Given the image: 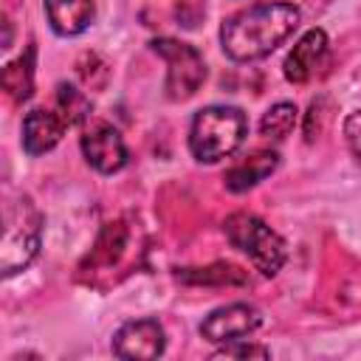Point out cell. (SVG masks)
<instances>
[{
    "label": "cell",
    "instance_id": "13",
    "mask_svg": "<svg viewBox=\"0 0 361 361\" xmlns=\"http://www.w3.org/2000/svg\"><path fill=\"white\" fill-rule=\"evenodd\" d=\"M0 85L14 102L31 99V93H34V48H28L23 56H17L14 62H8L3 68Z\"/></svg>",
    "mask_w": 361,
    "mask_h": 361
},
{
    "label": "cell",
    "instance_id": "16",
    "mask_svg": "<svg viewBox=\"0 0 361 361\" xmlns=\"http://www.w3.org/2000/svg\"><path fill=\"white\" fill-rule=\"evenodd\" d=\"M178 276L186 279V282H197V285H206V282L243 285V282H245V274H243L237 265H226V262H217V265H212V268H200V274L189 268V271H180Z\"/></svg>",
    "mask_w": 361,
    "mask_h": 361
},
{
    "label": "cell",
    "instance_id": "7",
    "mask_svg": "<svg viewBox=\"0 0 361 361\" xmlns=\"http://www.w3.org/2000/svg\"><path fill=\"white\" fill-rule=\"evenodd\" d=\"M82 152L87 164L102 175H113L127 164V144L121 133L107 121H93L82 130Z\"/></svg>",
    "mask_w": 361,
    "mask_h": 361
},
{
    "label": "cell",
    "instance_id": "12",
    "mask_svg": "<svg viewBox=\"0 0 361 361\" xmlns=\"http://www.w3.org/2000/svg\"><path fill=\"white\" fill-rule=\"evenodd\" d=\"M276 164H279V155L274 149H257L245 161H240L231 169H226L223 183H226L228 192H248L251 186H257L259 180H265L276 169Z\"/></svg>",
    "mask_w": 361,
    "mask_h": 361
},
{
    "label": "cell",
    "instance_id": "4",
    "mask_svg": "<svg viewBox=\"0 0 361 361\" xmlns=\"http://www.w3.org/2000/svg\"><path fill=\"white\" fill-rule=\"evenodd\" d=\"M223 234L234 248H240L254 262V268L262 276H276L279 268L285 265V254H288L285 240L257 214L248 212L228 214L223 220Z\"/></svg>",
    "mask_w": 361,
    "mask_h": 361
},
{
    "label": "cell",
    "instance_id": "1",
    "mask_svg": "<svg viewBox=\"0 0 361 361\" xmlns=\"http://www.w3.org/2000/svg\"><path fill=\"white\" fill-rule=\"evenodd\" d=\"M302 11L293 3L274 0L257 3L223 20L220 25V45L223 54L234 62H254L276 51L296 28Z\"/></svg>",
    "mask_w": 361,
    "mask_h": 361
},
{
    "label": "cell",
    "instance_id": "6",
    "mask_svg": "<svg viewBox=\"0 0 361 361\" xmlns=\"http://www.w3.org/2000/svg\"><path fill=\"white\" fill-rule=\"evenodd\" d=\"M262 324V316L254 305L245 302H231L223 305L217 310H212L203 322H200V336L212 344H231L240 338H248L257 327Z\"/></svg>",
    "mask_w": 361,
    "mask_h": 361
},
{
    "label": "cell",
    "instance_id": "15",
    "mask_svg": "<svg viewBox=\"0 0 361 361\" xmlns=\"http://www.w3.org/2000/svg\"><path fill=\"white\" fill-rule=\"evenodd\" d=\"M296 118H299V110H296V104H290V102H276L274 107H268L265 113H262V118H259V133L265 135V138H285L290 130H293V124H296Z\"/></svg>",
    "mask_w": 361,
    "mask_h": 361
},
{
    "label": "cell",
    "instance_id": "8",
    "mask_svg": "<svg viewBox=\"0 0 361 361\" xmlns=\"http://www.w3.org/2000/svg\"><path fill=\"white\" fill-rule=\"evenodd\" d=\"M166 336L155 319H135L116 330L113 336V355L124 361H149L164 355Z\"/></svg>",
    "mask_w": 361,
    "mask_h": 361
},
{
    "label": "cell",
    "instance_id": "14",
    "mask_svg": "<svg viewBox=\"0 0 361 361\" xmlns=\"http://www.w3.org/2000/svg\"><path fill=\"white\" fill-rule=\"evenodd\" d=\"M56 110L68 121V127H73V124H82L90 118V99L79 87L59 82L56 85Z\"/></svg>",
    "mask_w": 361,
    "mask_h": 361
},
{
    "label": "cell",
    "instance_id": "17",
    "mask_svg": "<svg viewBox=\"0 0 361 361\" xmlns=\"http://www.w3.org/2000/svg\"><path fill=\"white\" fill-rule=\"evenodd\" d=\"M76 73H79V79L85 82V87H90V90H102V87L107 85V76H110L107 65H104L96 54H85V56L76 62Z\"/></svg>",
    "mask_w": 361,
    "mask_h": 361
},
{
    "label": "cell",
    "instance_id": "2",
    "mask_svg": "<svg viewBox=\"0 0 361 361\" xmlns=\"http://www.w3.org/2000/svg\"><path fill=\"white\" fill-rule=\"evenodd\" d=\"M248 135V118L240 107L209 104L195 113L189 127V152L200 164H217L231 158Z\"/></svg>",
    "mask_w": 361,
    "mask_h": 361
},
{
    "label": "cell",
    "instance_id": "11",
    "mask_svg": "<svg viewBox=\"0 0 361 361\" xmlns=\"http://www.w3.org/2000/svg\"><path fill=\"white\" fill-rule=\"evenodd\" d=\"M45 14L59 37H76L93 23V0H45Z\"/></svg>",
    "mask_w": 361,
    "mask_h": 361
},
{
    "label": "cell",
    "instance_id": "10",
    "mask_svg": "<svg viewBox=\"0 0 361 361\" xmlns=\"http://www.w3.org/2000/svg\"><path fill=\"white\" fill-rule=\"evenodd\" d=\"M65 130H68V121L59 116V110L34 107L23 118V149L28 155H45L59 144Z\"/></svg>",
    "mask_w": 361,
    "mask_h": 361
},
{
    "label": "cell",
    "instance_id": "9",
    "mask_svg": "<svg viewBox=\"0 0 361 361\" xmlns=\"http://www.w3.org/2000/svg\"><path fill=\"white\" fill-rule=\"evenodd\" d=\"M327 56V34L322 28H310L305 31L296 45L290 48V54L285 56V79L293 82V85H305L316 71L319 65L324 62Z\"/></svg>",
    "mask_w": 361,
    "mask_h": 361
},
{
    "label": "cell",
    "instance_id": "3",
    "mask_svg": "<svg viewBox=\"0 0 361 361\" xmlns=\"http://www.w3.org/2000/svg\"><path fill=\"white\" fill-rule=\"evenodd\" d=\"M42 214L28 195L8 197L3 206V237H0V274L14 276L25 271L39 254Z\"/></svg>",
    "mask_w": 361,
    "mask_h": 361
},
{
    "label": "cell",
    "instance_id": "5",
    "mask_svg": "<svg viewBox=\"0 0 361 361\" xmlns=\"http://www.w3.org/2000/svg\"><path fill=\"white\" fill-rule=\"evenodd\" d=\"M152 51L166 62V99L172 102H186L192 99L203 79H206V65L203 56L195 45L172 39V37H158L152 39Z\"/></svg>",
    "mask_w": 361,
    "mask_h": 361
},
{
    "label": "cell",
    "instance_id": "18",
    "mask_svg": "<svg viewBox=\"0 0 361 361\" xmlns=\"http://www.w3.org/2000/svg\"><path fill=\"white\" fill-rule=\"evenodd\" d=\"M268 355H271L268 347L245 344V338L231 341V344H223V347L217 350V358H268Z\"/></svg>",
    "mask_w": 361,
    "mask_h": 361
},
{
    "label": "cell",
    "instance_id": "19",
    "mask_svg": "<svg viewBox=\"0 0 361 361\" xmlns=\"http://www.w3.org/2000/svg\"><path fill=\"white\" fill-rule=\"evenodd\" d=\"M344 141H347L353 158L361 166V110H355V113H350L344 118Z\"/></svg>",
    "mask_w": 361,
    "mask_h": 361
}]
</instances>
